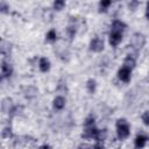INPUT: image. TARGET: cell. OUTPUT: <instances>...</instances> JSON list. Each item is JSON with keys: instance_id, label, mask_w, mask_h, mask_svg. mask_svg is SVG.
<instances>
[{"instance_id": "9a60e30c", "label": "cell", "mask_w": 149, "mask_h": 149, "mask_svg": "<svg viewBox=\"0 0 149 149\" xmlns=\"http://www.w3.org/2000/svg\"><path fill=\"white\" fill-rule=\"evenodd\" d=\"M106 135H107L106 129H104V130H98V133H97V135H95V139H97V141H104V140L106 139Z\"/></svg>"}, {"instance_id": "5bb4252c", "label": "cell", "mask_w": 149, "mask_h": 149, "mask_svg": "<svg viewBox=\"0 0 149 149\" xmlns=\"http://www.w3.org/2000/svg\"><path fill=\"white\" fill-rule=\"evenodd\" d=\"M45 40H47L48 42H54V41H56V31H55L54 29L49 30L48 34H47V36H45Z\"/></svg>"}, {"instance_id": "cb8c5ba5", "label": "cell", "mask_w": 149, "mask_h": 149, "mask_svg": "<svg viewBox=\"0 0 149 149\" xmlns=\"http://www.w3.org/2000/svg\"><path fill=\"white\" fill-rule=\"evenodd\" d=\"M0 6H1V10H2V12H6V10H7V6L5 5V2H1Z\"/></svg>"}, {"instance_id": "44dd1931", "label": "cell", "mask_w": 149, "mask_h": 149, "mask_svg": "<svg viewBox=\"0 0 149 149\" xmlns=\"http://www.w3.org/2000/svg\"><path fill=\"white\" fill-rule=\"evenodd\" d=\"M66 33H68L69 37H70V38H72V37L74 36V34H76V29H74V28H72V27H69V28H68V30H66Z\"/></svg>"}, {"instance_id": "d6986e66", "label": "cell", "mask_w": 149, "mask_h": 149, "mask_svg": "<svg viewBox=\"0 0 149 149\" xmlns=\"http://www.w3.org/2000/svg\"><path fill=\"white\" fill-rule=\"evenodd\" d=\"M142 121H143L144 125L149 126V111H147V112H144L142 114Z\"/></svg>"}, {"instance_id": "8992f818", "label": "cell", "mask_w": 149, "mask_h": 149, "mask_svg": "<svg viewBox=\"0 0 149 149\" xmlns=\"http://www.w3.org/2000/svg\"><path fill=\"white\" fill-rule=\"evenodd\" d=\"M98 133V129L94 127V126H91V127H85L84 128V133L81 134V136L84 139H91V137H95Z\"/></svg>"}, {"instance_id": "484cf974", "label": "cell", "mask_w": 149, "mask_h": 149, "mask_svg": "<svg viewBox=\"0 0 149 149\" xmlns=\"http://www.w3.org/2000/svg\"><path fill=\"white\" fill-rule=\"evenodd\" d=\"M40 149H51V148H50V146L44 144V146H41V147H40Z\"/></svg>"}, {"instance_id": "2e32d148", "label": "cell", "mask_w": 149, "mask_h": 149, "mask_svg": "<svg viewBox=\"0 0 149 149\" xmlns=\"http://www.w3.org/2000/svg\"><path fill=\"white\" fill-rule=\"evenodd\" d=\"M2 137L3 139H9L13 134H12V129H10V127H6V128H3V130H2Z\"/></svg>"}, {"instance_id": "7402d4cb", "label": "cell", "mask_w": 149, "mask_h": 149, "mask_svg": "<svg viewBox=\"0 0 149 149\" xmlns=\"http://www.w3.org/2000/svg\"><path fill=\"white\" fill-rule=\"evenodd\" d=\"M93 149H104V141H97L93 146Z\"/></svg>"}, {"instance_id": "e0dca14e", "label": "cell", "mask_w": 149, "mask_h": 149, "mask_svg": "<svg viewBox=\"0 0 149 149\" xmlns=\"http://www.w3.org/2000/svg\"><path fill=\"white\" fill-rule=\"evenodd\" d=\"M64 5H65L64 1H62V0H57V1L54 2V8H55L56 10H61V9H63Z\"/></svg>"}, {"instance_id": "5b68a950", "label": "cell", "mask_w": 149, "mask_h": 149, "mask_svg": "<svg viewBox=\"0 0 149 149\" xmlns=\"http://www.w3.org/2000/svg\"><path fill=\"white\" fill-rule=\"evenodd\" d=\"M122 40V33H116V31H111L109 34V44L112 47H116Z\"/></svg>"}, {"instance_id": "ffe728a7", "label": "cell", "mask_w": 149, "mask_h": 149, "mask_svg": "<svg viewBox=\"0 0 149 149\" xmlns=\"http://www.w3.org/2000/svg\"><path fill=\"white\" fill-rule=\"evenodd\" d=\"M109 5H111V1H101V2H100V8H101L100 10H101V12H102V10H106V8H107Z\"/></svg>"}, {"instance_id": "d4e9b609", "label": "cell", "mask_w": 149, "mask_h": 149, "mask_svg": "<svg viewBox=\"0 0 149 149\" xmlns=\"http://www.w3.org/2000/svg\"><path fill=\"white\" fill-rule=\"evenodd\" d=\"M146 16H147V19L149 20V2L147 3V12H146Z\"/></svg>"}, {"instance_id": "7a4b0ae2", "label": "cell", "mask_w": 149, "mask_h": 149, "mask_svg": "<svg viewBox=\"0 0 149 149\" xmlns=\"http://www.w3.org/2000/svg\"><path fill=\"white\" fill-rule=\"evenodd\" d=\"M144 43H146V37H144L142 34H140V33H135V34L132 36V38H130V45H132L135 50L141 49V48L144 45Z\"/></svg>"}, {"instance_id": "7c38bea8", "label": "cell", "mask_w": 149, "mask_h": 149, "mask_svg": "<svg viewBox=\"0 0 149 149\" xmlns=\"http://www.w3.org/2000/svg\"><path fill=\"white\" fill-rule=\"evenodd\" d=\"M123 66H127V68H129L132 70L135 66V59L132 56H127L126 59H125V62H123Z\"/></svg>"}, {"instance_id": "30bf717a", "label": "cell", "mask_w": 149, "mask_h": 149, "mask_svg": "<svg viewBox=\"0 0 149 149\" xmlns=\"http://www.w3.org/2000/svg\"><path fill=\"white\" fill-rule=\"evenodd\" d=\"M49 69H50V62H49V59H47L44 57L41 58L40 59V70L42 72H47Z\"/></svg>"}, {"instance_id": "9c48e42d", "label": "cell", "mask_w": 149, "mask_h": 149, "mask_svg": "<svg viewBox=\"0 0 149 149\" xmlns=\"http://www.w3.org/2000/svg\"><path fill=\"white\" fill-rule=\"evenodd\" d=\"M147 137L143 136V135H137L136 139H135V148L136 149H142L144 146H146V142H147Z\"/></svg>"}, {"instance_id": "8fae6325", "label": "cell", "mask_w": 149, "mask_h": 149, "mask_svg": "<svg viewBox=\"0 0 149 149\" xmlns=\"http://www.w3.org/2000/svg\"><path fill=\"white\" fill-rule=\"evenodd\" d=\"M65 106V99L63 97H56L54 100V107L56 109H62Z\"/></svg>"}, {"instance_id": "ba28073f", "label": "cell", "mask_w": 149, "mask_h": 149, "mask_svg": "<svg viewBox=\"0 0 149 149\" xmlns=\"http://www.w3.org/2000/svg\"><path fill=\"white\" fill-rule=\"evenodd\" d=\"M126 28V24L119 20H115L112 23V31H116V33H122Z\"/></svg>"}, {"instance_id": "277c9868", "label": "cell", "mask_w": 149, "mask_h": 149, "mask_svg": "<svg viewBox=\"0 0 149 149\" xmlns=\"http://www.w3.org/2000/svg\"><path fill=\"white\" fill-rule=\"evenodd\" d=\"M118 77H119L122 81L128 83L129 79H130V69L127 68V66H122V68L119 70V72H118Z\"/></svg>"}, {"instance_id": "4fadbf2b", "label": "cell", "mask_w": 149, "mask_h": 149, "mask_svg": "<svg viewBox=\"0 0 149 149\" xmlns=\"http://www.w3.org/2000/svg\"><path fill=\"white\" fill-rule=\"evenodd\" d=\"M86 87H87V91L90 93H94V91H95V80L94 79H88L87 83H86Z\"/></svg>"}, {"instance_id": "6da1fadb", "label": "cell", "mask_w": 149, "mask_h": 149, "mask_svg": "<svg viewBox=\"0 0 149 149\" xmlns=\"http://www.w3.org/2000/svg\"><path fill=\"white\" fill-rule=\"evenodd\" d=\"M116 133L120 140H125L129 136V125L125 119H119L116 121Z\"/></svg>"}, {"instance_id": "52a82bcc", "label": "cell", "mask_w": 149, "mask_h": 149, "mask_svg": "<svg viewBox=\"0 0 149 149\" xmlns=\"http://www.w3.org/2000/svg\"><path fill=\"white\" fill-rule=\"evenodd\" d=\"M12 72H13V69H12V66L9 65V64H7V63H2V65H1V78H7V77H9L10 74H12Z\"/></svg>"}, {"instance_id": "3957f363", "label": "cell", "mask_w": 149, "mask_h": 149, "mask_svg": "<svg viewBox=\"0 0 149 149\" xmlns=\"http://www.w3.org/2000/svg\"><path fill=\"white\" fill-rule=\"evenodd\" d=\"M90 49L92 50V51H95V52H99V51H101L102 49H104V41L100 38V37H94L92 41H91V43H90Z\"/></svg>"}, {"instance_id": "ac0fdd59", "label": "cell", "mask_w": 149, "mask_h": 149, "mask_svg": "<svg viewBox=\"0 0 149 149\" xmlns=\"http://www.w3.org/2000/svg\"><path fill=\"white\" fill-rule=\"evenodd\" d=\"M84 126L85 127H91V126H94V118L93 116H87L85 122H84Z\"/></svg>"}, {"instance_id": "603a6c76", "label": "cell", "mask_w": 149, "mask_h": 149, "mask_svg": "<svg viewBox=\"0 0 149 149\" xmlns=\"http://www.w3.org/2000/svg\"><path fill=\"white\" fill-rule=\"evenodd\" d=\"M78 149H92V147L88 146L87 143H81V144L78 147Z\"/></svg>"}]
</instances>
